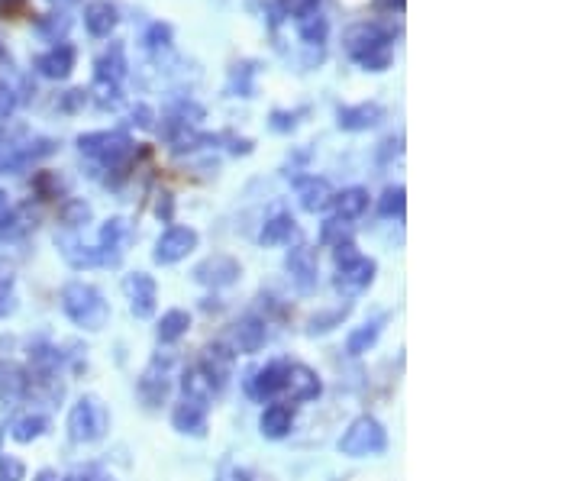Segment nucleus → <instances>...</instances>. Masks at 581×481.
<instances>
[{"instance_id":"obj_1","label":"nucleus","mask_w":581,"mask_h":481,"mask_svg":"<svg viewBox=\"0 0 581 481\" xmlns=\"http://www.w3.org/2000/svg\"><path fill=\"white\" fill-rule=\"evenodd\" d=\"M59 149V143L49 136H33L23 123L0 126V175L23 172Z\"/></svg>"},{"instance_id":"obj_2","label":"nucleus","mask_w":581,"mask_h":481,"mask_svg":"<svg viewBox=\"0 0 581 481\" xmlns=\"http://www.w3.org/2000/svg\"><path fill=\"white\" fill-rule=\"evenodd\" d=\"M81 155H88L104 172H117L120 178L130 172V165L136 159V143L120 130H101V133H84L78 136Z\"/></svg>"},{"instance_id":"obj_3","label":"nucleus","mask_w":581,"mask_h":481,"mask_svg":"<svg viewBox=\"0 0 581 481\" xmlns=\"http://www.w3.org/2000/svg\"><path fill=\"white\" fill-rule=\"evenodd\" d=\"M62 310L81 330H104L110 320V304L88 281H68L62 288Z\"/></svg>"},{"instance_id":"obj_4","label":"nucleus","mask_w":581,"mask_h":481,"mask_svg":"<svg viewBox=\"0 0 581 481\" xmlns=\"http://www.w3.org/2000/svg\"><path fill=\"white\" fill-rule=\"evenodd\" d=\"M388 449V433L375 417H356L349 423V430L339 436V452L352 459H365V456H378V452Z\"/></svg>"},{"instance_id":"obj_5","label":"nucleus","mask_w":581,"mask_h":481,"mask_svg":"<svg viewBox=\"0 0 581 481\" xmlns=\"http://www.w3.org/2000/svg\"><path fill=\"white\" fill-rule=\"evenodd\" d=\"M110 430V414L107 407L94 398V394H84V398L72 407L68 414V436L75 443H97L104 440V433Z\"/></svg>"},{"instance_id":"obj_6","label":"nucleus","mask_w":581,"mask_h":481,"mask_svg":"<svg viewBox=\"0 0 581 481\" xmlns=\"http://www.w3.org/2000/svg\"><path fill=\"white\" fill-rule=\"evenodd\" d=\"M391 42H394V26H385V23H378V20H365V23L349 26L346 36H343V46H346L349 59L356 62V65L365 59V55L391 49Z\"/></svg>"},{"instance_id":"obj_7","label":"nucleus","mask_w":581,"mask_h":481,"mask_svg":"<svg viewBox=\"0 0 581 481\" xmlns=\"http://www.w3.org/2000/svg\"><path fill=\"white\" fill-rule=\"evenodd\" d=\"M239 275H243V265H239L233 256H223V252H217V256H207L204 262L194 265V281L204 288H230L239 281Z\"/></svg>"},{"instance_id":"obj_8","label":"nucleus","mask_w":581,"mask_h":481,"mask_svg":"<svg viewBox=\"0 0 581 481\" xmlns=\"http://www.w3.org/2000/svg\"><path fill=\"white\" fill-rule=\"evenodd\" d=\"M194 249H197V230H191V226H168L159 236V243H155L152 259L159 265H175L181 259H188Z\"/></svg>"},{"instance_id":"obj_9","label":"nucleus","mask_w":581,"mask_h":481,"mask_svg":"<svg viewBox=\"0 0 581 481\" xmlns=\"http://www.w3.org/2000/svg\"><path fill=\"white\" fill-rule=\"evenodd\" d=\"M123 294L130 301V310L139 320H149L155 314V304H159V288H155V278L146 272H133L123 278Z\"/></svg>"},{"instance_id":"obj_10","label":"nucleus","mask_w":581,"mask_h":481,"mask_svg":"<svg viewBox=\"0 0 581 481\" xmlns=\"http://www.w3.org/2000/svg\"><path fill=\"white\" fill-rule=\"evenodd\" d=\"M285 268H288V275L294 281V288L301 291V294H310V291H317V278H320V265H317V256H314V249L310 246H294L288 252V259H285Z\"/></svg>"},{"instance_id":"obj_11","label":"nucleus","mask_w":581,"mask_h":481,"mask_svg":"<svg viewBox=\"0 0 581 481\" xmlns=\"http://www.w3.org/2000/svg\"><path fill=\"white\" fill-rule=\"evenodd\" d=\"M75 65H78V52L72 42H55L49 52H42L36 59V72L49 81H65L75 72Z\"/></svg>"},{"instance_id":"obj_12","label":"nucleus","mask_w":581,"mask_h":481,"mask_svg":"<svg viewBox=\"0 0 581 481\" xmlns=\"http://www.w3.org/2000/svg\"><path fill=\"white\" fill-rule=\"evenodd\" d=\"M375 272H378V265L375 259H368V256H359L356 259H349L343 265H336V288L339 291H346V294H356L362 288H368L375 281Z\"/></svg>"},{"instance_id":"obj_13","label":"nucleus","mask_w":581,"mask_h":481,"mask_svg":"<svg viewBox=\"0 0 581 481\" xmlns=\"http://www.w3.org/2000/svg\"><path fill=\"white\" fill-rule=\"evenodd\" d=\"M285 369H288V362H272V365H265V369L252 372L246 378V394L255 401L278 398V394L285 391Z\"/></svg>"},{"instance_id":"obj_14","label":"nucleus","mask_w":581,"mask_h":481,"mask_svg":"<svg viewBox=\"0 0 581 481\" xmlns=\"http://www.w3.org/2000/svg\"><path fill=\"white\" fill-rule=\"evenodd\" d=\"M139 398H143L146 407H162L168 401V391H172V378H168V362L155 359L149 369L139 378Z\"/></svg>"},{"instance_id":"obj_15","label":"nucleus","mask_w":581,"mask_h":481,"mask_svg":"<svg viewBox=\"0 0 581 481\" xmlns=\"http://www.w3.org/2000/svg\"><path fill=\"white\" fill-rule=\"evenodd\" d=\"M385 120V107L375 101L365 104H352V107H339L336 110V126L346 133H362V130H375V126Z\"/></svg>"},{"instance_id":"obj_16","label":"nucleus","mask_w":581,"mask_h":481,"mask_svg":"<svg viewBox=\"0 0 581 481\" xmlns=\"http://www.w3.org/2000/svg\"><path fill=\"white\" fill-rule=\"evenodd\" d=\"M285 391H291V401L297 404H307V401H317L320 398V378L314 369H307L301 362H291L285 369Z\"/></svg>"},{"instance_id":"obj_17","label":"nucleus","mask_w":581,"mask_h":481,"mask_svg":"<svg viewBox=\"0 0 581 481\" xmlns=\"http://www.w3.org/2000/svg\"><path fill=\"white\" fill-rule=\"evenodd\" d=\"M333 185L327 178H317V175H307L297 181V204H301L307 214H320V210H327L333 204Z\"/></svg>"},{"instance_id":"obj_18","label":"nucleus","mask_w":581,"mask_h":481,"mask_svg":"<svg viewBox=\"0 0 581 481\" xmlns=\"http://www.w3.org/2000/svg\"><path fill=\"white\" fill-rule=\"evenodd\" d=\"M30 388H33V378H30V372L23 369V365L10 362V359L7 362L0 359V398L17 404V401L30 398Z\"/></svg>"},{"instance_id":"obj_19","label":"nucleus","mask_w":581,"mask_h":481,"mask_svg":"<svg viewBox=\"0 0 581 481\" xmlns=\"http://www.w3.org/2000/svg\"><path fill=\"white\" fill-rule=\"evenodd\" d=\"M265 339H268L265 320H259V317H243L233 327V333H230L233 356H236V352H243V356H252V352H259L265 346Z\"/></svg>"},{"instance_id":"obj_20","label":"nucleus","mask_w":581,"mask_h":481,"mask_svg":"<svg viewBox=\"0 0 581 481\" xmlns=\"http://www.w3.org/2000/svg\"><path fill=\"white\" fill-rule=\"evenodd\" d=\"M126 236H130V223L123 217H110L101 226V239H97V252H101V262L104 265H117L120 262V252L126 246Z\"/></svg>"},{"instance_id":"obj_21","label":"nucleus","mask_w":581,"mask_h":481,"mask_svg":"<svg viewBox=\"0 0 581 481\" xmlns=\"http://www.w3.org/2000/svg\"><path fill=\"white\" fill-rule=\"evenodd\" d=\"M197 369L207 375V381L214 385V391L226 388V381H230V375H233V349H226V346L204 349V359H201Z\"/></svg>"},{"instance_id":"obj_22","label":"nucleus","mask_w":581,"mask_h":481,"mask_svg":"<svg viewBox=\"0 0 581 481\" xmlns=\"http://www.w3.org/2000/svg\"><path fill=\"white\" fill-rule=\"evenodd\" d=\"M172 427L184 436H204L207 433V404L184 398L172 410Z\"/></svg>"},{"instance_id":"obj_23","label":"nucleus","mask_w":581,"mask_h":481,"mask_svg":"<svg viewBox=\"0 0 581 481\" xmlns=\"http://www.w3.org/2000/svg\"><path fill=\"white\" fill-rule=\"evenodd\" d=\"M117 23H120V13L110 0H91V4L84 7V26H88V33L97 39L110 36L117 30Z\"/></svg>"},{"instance_id":"obj_24","label":"nucleus","mask_w":581,"mask_h":481,"mask_svg":"<svg viewBox=\"0 0 581 481\" xmlns=\"http://www.w3.org/2000/svg\"><path fill=\"white\" fill-rule=\"evenodd\" d=\"M259 430L265 440H285V436L294 430V410L288 404H268L262 410Z\"/></svg>"},{"instance_id":"obj_25","label":"nucleus","mask_w":581,"mask_h":481,"mask_svg":"<svg viewBox=\"0 0 581 481\" xmlns=\"http://www.w3.org/2000/svg\"><path fill=\"white\" fill-rule=\"evenodd\" d=\"M126 72H130V62H126V49L120 46V42H113L101 59L94 62V78H104L113 84H123Z\"/></svg>"},{"instance_id":"obj_26","label":"nucleus","mask_w":581,"mask_h":481,"mask_svg":"<svg viewBox=\"0 0 581 481\" xmlns=\"http://www.w3.org/2000/svg\"><path fill=\"white\" fill-rule=\"evenodd\" d=\"M55 246H59V252L65 256V262L72 268H94V265H104L101 262V252H97V246H84L81 239L75 236H59L55 239Z\"/></svg>"},{"instance_id":"obj_27","label":"nucleus","mask_w":581,"mask_h":481,"mask_svg":"<svg viewBox=\"0 0 581 481\" xmlns=\"http://www.w3.org/2000/svg\"><path fill=\"white\" fill-rule=\"evenodd\" d=\"M294 26H297V36H301L307 46H314V49L323 46V42H327V36H330V20L323 17L320 7L301 13V17H294Z\"/></svg>"},{"instance_id":"obj_28","label":"nucleus","mask_w":581,"mask_h":481,"mask_svg":"<svg viewBox=\"0 0 581 481\" xmlns=\"http://www.w3.org/2000/svg\"><path fill=\"white\" fill-rule=\"evenodd\" d=\"M255 75H259V62H236L226 78V94L255 97Z\"/></svg>"},{"instance_id":"obj_29","label":"nucleus","mask_w":581,"mask_h":481,"mask_svg":"<svg viewBox=\"0 0 581 481\" xmlns=\"http://www.w3.org/2000/svg\"><path fill=\"white\" fill-rule=\"evenodd\" d=\"M291 236H297V223L291 214H275L272 220H265L262 233H259V243L262 246H285L291 243Z\"/></svg>"},{"instance_id":"obj_30","label":"nucleus","mask_w":581,"mask_h":481,"mask_svg":"<svg viewBox=\"0 0 581 481\" xmlns=\"http://www.w3.org/2000/svg\"><path fill=\"white\" fill-rule=\"evenodd\" d=\"M333 207H336L339 220H356L368 210V191L365 188H346L343 194L333 197Z\"/></svg>"},{"instance_id":"obj_31","label":"nucleus","mask_w":581,"mask_h":481,"mask_svg":"<svg viewBox=\"0 0 581 481\" xmlns=\"http://www.w3.org/2000/svg\"><path fill=\"white\" fill-rule=\"evenodd\" d=\"M49 427H52V423H49L46 414H26V417H20L10 427V436L17 443H33V440H39V436H46Z\"/></svg>"},{"instance_id":"obj_32","label":"nucleus","mask_w":581,"mask_h":481,"mask_svg":"<svg viewBox=\"0 0 581 481\" xmlns=\"http://www.w3.org/2000/svg\"><path fill=\"white\" fill-rule=\"evenodd\" d=\"M188 327H191V317L184 310H168L159 320V343H178L188 333Z\"/></svg>"},{"instance_id":"obj_33","label":"nucleus","mask_w":581,"mask_h":481,"mask_svg":"<svg viewBox=\"0 0 581 481\" xmlns=\"http://www.w3.org/2000/svg\"><path fill=\"white\" fill-rule=\"evenodd\" d=\"M404 210H407V191H404V185L385 188V194L378 197V214L388 217V220H401Z\"/></svg>"},{"instance_id":"obj_34","label":"nucleus","mask_w":581,"mask_h":481,"mask_svg":"<svg viewBox=\"0 0 581 481\" xmlns=\"http://www.w3.org/2000/svg\"><path fill=\"white\" fill-rule=\"evenodd\" d=\"M378 333H381V320H372V323H365V327L352 330L346 339V352L349 356H362V352H368L378 343Z\"/></svg>"},{"instance_id":"obj_35","label":"nucleus","mask_w":581,"mask_h":481,"mask_svg":"<svg viewBox=\"0 0 581 481\" xmlns=\"http://www.w3.org/2000/svg\"><path fill=\"white\" fill-rule=\"evenodd\" d=\"M68 30H72V17H68V13H46V17H39L36 23V33L49 42H62Z\"/></svg>"},{"instance_id":"obj_36","label":"nucleus","mask_w":581,"mask_h":481,"mask_svg":"<svg viewBox=\"0 0 581 481\" xmlns=\"http://www.w3.org/2000/svg\"><path fill=\"white\" fill-rule=\"evenodd\" d=\"M204 117H207V110L197 101H191V97H181V101H175L165 113V120H175V123H184V126H197Z\"/></svg>"},{"instance_id":"obj_37","label":"nucleus","mask_w":581,"mask_h":481,"mask_svg":"<svg viewBox=\"0 0 581 481\" xmlns=\"http://www.w3.org/2000/svg\"><path fill=\"white\" fill-rule=\"evenodd\" d=\"M59 217H62V223L68 226V230H81V226H88V223H91L94 210H91L88 201H81V197H72V201H65V204H62Z\"/></svg>"},{"instance_id":"obj_38","label":"nucleus","mask_w":581,"mask_h":481,"mask_svg":"<svg viewBox=\"0 0 581 481\" xmlns=\"http://www.w3.org/2000/svg\"><path fill=\"white\" fill-rule=\"evenodd\" d=\"M181 388H184V398H191V401H201V404H207L210 398H214V385H210V381H207V375H204L201 369H191V372H184Z\"/></svg>"},{"instance_id":"obj_39","label":"nucleus","mask_w":581,"mask_h":481,"mask_svg":"<svg viewBox=\"0 0 581 481\" xmlns=\"http://www.w3.org/2000/svg\"><path fill=\"white\" fill-rule=\"evenodd\" d=\"M349 236H352V226L349 220H339V217H330V220H323L320 223V243L323 246H339V243H349Z\"/></svg>"},{"instance_id":"obj_40","label":"nucleus","mask_w":581,"mask_h":481,"mask_svg":"<svg viewBox=\"0 0 581 481\" xmlns=\"http://www.w3.org/2000/svg\"><path fill=\"white\" fill-rule=\"evenodd\" d=\"M88 97H91V101H94L97 107H104V110H107V107H117V104H120L123 91H120V84L104 81V78H94Z\"/></svg>"},{"instance_id":"obj_41","label":"nucleus","mask_w":581,"mask_h":481,"mask_svg":"<svg viewBox=\"0 0 581 481\" xmlns=\"http://www.w3.org/2000/svg\"><path fill=\"white\" fill-rule=\"evenodd\" d=\"M172 39H175L172 23H162V20L149 23V26H146V36H143V42H146V49H149V52H162V49H168V46H172Z\"/></svg>"},{"instance_id":"obj_42","label":"nucleus","mask_w":581,"mask_h":481,"mask_svg":"<svg viewBox=\"0 0 581 481\" xmlns=\"http://www.w3.org/2000/svg\"><path fill=\"white\" fill-rule=\"evenodd\" d=\"M346 314H349V304H346V307H339V310H333V314L314 317V320H310L307 333H310V336H317V333H330L333 327H339V323L346 320Z\"/></svg>"},{"instance_id":"obj_43","label":"nucleus","mask_w":581,"mask_h":481,"mask_svg":"<svg viewBox=\"0 0 581 481\" xmlns=\"http://www.w3.org/2000/svg\"><path fill=\"white\" fill-rule=\"evenodd\" d=\"M17 107H20V94L13 91V84L0 81V123H7Z\"/></svg>"},{"instance_id":"obj_44","label":"nucleus","mask_w":581,"mask_h":481,"mask_svg":"<svg viewBox=\"0 0 581 481\" xmlns=\"http://www.w3.org/2000/svg\"><path fill=\"white\" fill-rule=\"evenodd\" d=\"M391 59H394V49H381V52H372V55H365V59L359 62L362 72H388L391 68Z\"/></svg>"},{"instance_id":"obj_45","label":"nucleus","mask_w":581,"mask_h":481,"mask_svg":"<svg viewBox=\"0 0 581 481\" xmlns=\"http://www.w3.org/2000/svg\"><path fill=\"white\" fill-rule=\"evenodd\" d=\"M26 478V465L17 456H0V481H23Z\"/></svg>"},{"instance_id":"obj_46","label":"nucleus","mask_w":581,"mask_h":481,"mask_svg":"<svg viewBox=\"0 0 581 481\" xmlns=\"http://www.w3.org/2000/svg\"><path fill=\"white\" fill-rule=\"evenodd\" d=\"M268 126H272L275 133H291L297 126V113L294 110H272V117H268Z\"/></svg>"},{"instance_id":"obj_47","label":"nucleus","mask_w":581,"mask_h":481,"mask_svg":"<svg viewBox=\"0 0 581 481\" xmlns=\"http://www.w3.org/2000/svg\"><path fill=\"white\" fill-rule=\"evenodd\" d=\"M130 123L133 126H139V130H152L155 126V110L149 107V104H133V110H130Z\"/></svg>"},{"instance_id":"obj_48","label":"nucleus","mask_w":581,"mask_h":481,"mask_svg":"<svg viewBox=\"0 0 581 481\" xmlns=\"http://www.w3.org/2000/svg\"><path fill=\"white\" fill-rule=\"evenodd\" d=\"M13 307H17V301H13V278L7 272V275H0V317L13 314Z\"/></svg>"},{"instance_id":"obj_49","label":"nucleus","mask_w":581,"mask_h":481,"mask_svg":"<svg viewBox=\"0 0 581 481\" xmlns=\"http://www.w3.org/2000/svg\"><path fill=\"white\" fill-rule=\"evenodd\" d=\"M84 101H88V91L75 88V91H68V94L62 97V110H78Z\"/></svg>"},{"instance_id":"obj_50","label":"nucleus","mask_w":581,"mask_h":481,"mask_svg":"<svg viewBox=\"0 0 581 481\" xmlns=\"http://www.w3.org/2000/svg\"><path fill=\"white\" fill-rule=\"evenodd\" d=\"M372 7L378 10V13H404V7H407V0H372Z\"/></svg>"},{"instance_id":"obj_51","label":"nucleus","mask_w":581,"mask_h":481,"mask_svg":"<svg viewBox=\"0 0 581 481\" xmlns=\"http://www.w3.org/2000/svg\"><path fill=\"white\" fill-rule=\"evenodd\" d=\"M220 139H226V143H230V152H236V155H249L252 152V139H239V136H220Z\"/></svg>"},{"instance_id":"obj_52","label":"nucleus","mask_w":581,"mask_h":481,"mask_svg":"<svg viewBox=\"0 0 581 481\" xmlns=\"http://www.w3.org/2000/svg\"><path fill=\"white\" fill-rule=\"evenodd\" d=\"M220 481H249V475H246L243 469H236V465H226L223 475H220Z\"/></svg>"},{"instance_id":"obj_53","label":"nucleus","mask_w":581,"mask_h":481,"mask_svg":"<svg viewBox=\"0 0 581 481\" xmlns=\"http://www.w3.org/2000/svg\"><path fill=\"white\" fill-rule=\"evenodd\" d=\"M36 481H65L59 472H52V469H42L39 475H36Z\"/></svg>"},{"instance_id":"obj_54","label":"nucleus","mask_w":581,"mask_h":481,"mask_svg":"<svg viewBox=\"0 0 581 481\" xmlns=\"http://www.w3.org/2000/svg\"><path fill=\"white\" fill-rule=\"evenodd\" d=\"M52 4H72V0H52Z\"/></svg>"},{"instance_id":"obj_55","label":"nucleus","mask_w":581,"mask_h":481,"mask_svg":"<svg viewBox=\"0 0 581 481\" xmlns=\"http://www.w3.org/2000/svg\"><path fill=\"white\" fill-rule=\"evenodd\" d=\"M0 55H4V46H0Z\"/></svg>"}]
</instances>
